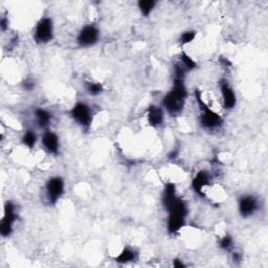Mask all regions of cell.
Instances as JSON below:
<instances>
[{
    "instance_id": "obj_1",
    "label": "cell",
    "mask_w": 268,
    "mask_h": 268,
    "mask_svg": "<svg viewBox=\"0 0 268 268\" xmlns=\"http://www.w3.org/2000/svg\"><path fill=\"white\" fill-rule=\"evenodd\" d=\"M188 97V91L185 88L184 82L182 79H174L173 87L169 93L162 100L163 107L166 108L169 114L172 116H176L180 114L184 107L185 100Z\"/></svg>"
},
{
    "instance_id": "obj_2",
    "label": "cell",
    "mask_w": 268,
    "mask_h": 268,
    "mask_svg": "<svg viewBox=\"0 0 268 268\" xmlns=\"http://www.w3.org/2000/svg\"><path fill=\"white\" fill-rule=\"evenodd\" d=\"M169 212L168 220V231L172 235L179 232L185 223V217L188 215L187 204L177 197L176 200L171 204V207L167 210Z\"/></svg>"
},
{
    "instance_id": "obj_3",
    "label": "cell",
    "mask_w": 268,
    "mask_h": 268,
    "mask_svg": "<svg viewBox=\"0 0 268 268\" xmlns=\"http://www.w3.org/2000/svg\"><path fill=\"white\" fill-rule=\"evenodd\" d=\"M196 100L198 103L199 109L201 111L200 115V125L207 130H215L217 128H220L223 124V119L221 115L215 112L214 110H212L207 104H205L202 97H201V91L197 90L195 91Z\"/></svg>"
},
{
    "instance_id": "obj_4",
    "label": "cell",
    "mask_w": 268,
    "mask_h": 268,
    "mask_svg": "<svg viewBox=\"0 0 268 268\" xmlns=\"http://www.w3.org/2000/svg\"><path fill=\"white\" fill-rule=\"evenodd\" d=\"M54 37V24L51 18H42L37 23L35 30V41L38 44L49 43Z\"/></svg>"
},
{
    "instance_id": "obj_5",
    "label": "cell",
    "mask_w": 268,
    "mask_h": 268,
    "mask_svg": "<svg viewBox=\"0 0 268 268\" xmlns=\"http://www.w3.org/2000/svg\"><path fill=\"white\" fill-rule=\"evenodd\" d=\"M71 118L83 128H89L92 123L91 110L84 103H77L71 110Z\"/></svg>"
},
{
    "instance_id": "obj_6",
    "label": "cell",
    "mask_w": 268,
    "mask_h": 268,
    "mask_svg": "<svg viewBox=\"0 0 268 268\" xmlns=\"http://www.w3.org/2000/svg\"><path fill=\"white\" fill-rule=\"evenodd\" d=\"M17 219L15 205L8 201L4 205V214L0 223V233L2 237H9L13 231V224Z\"/></svg>"
},
{
    "instance_id": "obj_7",
    "label": "cell",
    "mask_w": 268,
    "mask_h": 268,
    "mask_svg": "<svg viewBox=\"0 0 268 268\" xmlns=\"http://www.w3.org/2000/svg\"><path fill=\"white\" fill-rule=\"evenodd\" d=\"M46 197L51 204H56L64 193V181L61 177H53L46 182Z\"/></svg>"
},
{
    "instance_id": "obj_8",
    "label": "cell",
    "mask_w": 268,
    "mask_h": 268,
    "mask_svg": "<svg viewBox=\"0 0 268 268\" xmlns=\"http://www.w3.org/2000/svg\"><path fill=\"white\" fill-rule=\"evenodd\" d=\"M100 32L94 25H86L81 30L78 36V44L81 47L92 46L98 42Z\"/></svg>"
},
{
    "instance_id": "obj_9",
    "label": "cell",
    "mask_w": 268,
    "mask_h": 268,
    "mask_svg": "<svg viewBox=\"0 0 268 268\" xmlns=\"http://www.w3.org/2000/svg\"><path fill=\"white\" fill-rule=\"evenodd\" d=\"M258 210V200L255 196H244L239 200V212L242 217L252 216Z\"/></svg>"
},
{
    "instance_id": "obj_10",
    "label": "cell",
    "mask_w": 268,
    "mask_h": 268,
    "mask_svg": "<svg viewBox=\"0 0 268 268\" xmlns=\"http://www.w3.org/2000/svg\"><path fill=\"white\" fill-rule=\"evenodd\" d=\"M220 90H221L222 99H223V105L226 109H232L236 106V93L232 90V88L228 83V81L222 80L220 82Z\"/></svg>"
},
{
    "instance_id": "obj_11",
    "label": "cell",
    "mask_w": 268,
    "mask_h": 268,
    "mask_svg": "<svg viewBox=\"0 0 268 268\" xmlns=\"http://www.w3.org/2000/svg\"><path fill=\"white\" fill-rule=\"evenodd\" d=\"M211 181H212V177L209 172L204 170L199 171L196 174V176L194 177V179L192 180V188H193V190L199 196L204 197L202 189L204 187H207V185H210Z\"/></svg>"
},
{
    "instance_id": "obj_12",
    "label": "cell",
    "mask_w": 268,
    "mask_h": 268,
    "mask_svg": "<svg viewBox=\"0 0 268 268\" xmlns=\"http://www.w3.org/2000/svg\"><path fill=\"white\" fill-rule=\"evenodd\" d=\"M42 143L47 152L57 155L59 152V139L57 134L53 131H46L42 137Z\"/></svg>"
},
{
    "instance_id": "obj_13",
    "label": "cell",
    "mask_w": 268,
    "mask_h": 268,
    "mask_svg": "<svg viewBox=\"0 0 268 268\" xmlns=\"http://www.w3.org/2000/svg\"><path fill=\"white\" fill-rule=\"evenodd\" d=\"M147 119L149 124L152 127H159L163 122V112L162 109L159 106L152 105L148 108Z\"/></svg>"
},
{
    "instance_id": "obj_14",
    "label": "cell",
    "mask_w": 268,
    "mask_h": 268,
    "mask_svg": "<svg viewBox=\"0 0 268 268\" xmlns=\"http://www.w3.org/2000/svg\"><path fill=\"white\" fill-rule=\"evenodd\" d=\"M177 199L176 195V187L174 183L167 182L166 185H164L163 189V194H162V204L166 210H168L171 204L173 203Z\"/></svg>"
},
{
    "instance_id": "obj_15",
    "label": "cell",
    "mask_w": 268,
    "mask_h": 268,
    "mask_svg": "<svg viewBox=\"0 0 268 268\" xmlns=\"http://www.w3.org/2000/svg\"><path fill=\"white\" fill-rule=\"evenodd\" d=\"M139 258V253L131 247H125L118 257H115V261L120 264H127L130 262H134V261Z\"/></svg>"
},
{
    "instance_id": "obj_16",
    "label": "cell",
    "mask_w": 268,
    "mask_h": 268,
    "mask_svg": "<svg viewBox=\"0 0 268 268\" xmlns=\"http://www.w3.org/2000/svg\"><path fill=\"white\" fill-rule=\"evenodd\" d=\"M178 66H179L181 70L185 72L188 73L190 72L191 71H193L196 68V62L192 59L191 57H189L187 54H185L184 52H181V54H179V62L178 63H176Z\"/></svg>"
},
{
    "instance_id": "obj_17",
    "label": "cell",
    "mask_w": 268,
    "mask_h": 268,
    "mask_svg": "<svg viewBox=\"0 0 268 268\" xmlns=\"http://www.w3.org/2000/svg\"><path fill=\"white\" fill-rule=\"evenodd\" d=\"M35 114H36V119H37L38 125L41 128H46L51 124V122H52V115H51V113L49 111H46V110L38 108L36 110Z\"/></svg>"
},
{
    "instance_id": "obj_18",
    "label": "cell",
    "mask_w": 268,
    "mask_h": 268,
    "mask_svg": "<svg viewBox=\"0 0 268 268\" xmlns=\"http://www.w3.org/2000/svg\"><path fill=\"white\" fill-rule=\"evenodd\" d=\"M155 4L156 2L154 0H141V1H139V8L143 15L148 17L150 15V13L154 9Z\"/></svg>"
},
{
    "instance_id": "obj_19",
    "label": "cell",
    "mask_w": 268,
    "mask_h": 268,
    "mask_svg": "<svg viewBox=\"0 0 268 268\" xmlns=\"http://www.w3.org/2000/svg\"><path fill=\"white\" fill-rule=\"evenodd\" d=\"M86 89L89 94L95 97V95H99L103 92L104 87L101 83H97V82H86Z\"/></svg>"
},
{
    "instance_id": "obj_20",
    "label": "cell",
    "mask_w": 268,
    "mask_h": 268,
    "mask_svg": "<svg viewBox=\"0 0 268 268\" xmlns=\"http://www.w3.org/2000/svg\"><path fill=\"white\" fill-rule=\"evenodd\" d=\"M36 141H37V135L35 132L32 131V130L25 132V134L23 135V139H22L23 145H25L27 148H30V149L34 148V146H35V143H36Z\"/></svg>"
},
{
    "instance_id": "obj_21",
    "label": "cell",
    "mask_w": 268,
    "mask_h": 268,
    "mask_svg": "<svg viewBox=\"0 0 268 268\" xmlns=\"http://www.w3.org/2000/svg\"><path fill=\"white\" fill-rule=\"evenodd\" d=\"M196 37V32L195 31H188L184 32L181 34V36L179 37V42L181 45L188 44L190 42H192Z\"/></svg>"
},
{
    "instance_id": "obj_22",
    "label": "cell",
    "mask_w": 268,
    "mask_h": 268,
    "mask_svg": "<svg viewBox=\"0 0 268 268\" xmlns=\"http://www.w3.org/2000/svg\"><path fill=\"white\" fill-rule=\"evenodd\" d=\"M219 246L220 249H222L224 250H230L232 247V238L230 235H225L221 238V240H220Z\"/></svg>"
},
{
    "instance_id": "obj_23",
    "label": "cell",
    "mask_w": 268,
    "mask_h": 268,
    "mask_svg": "<svg viewBox=\"0 0 268 268\" xmlns=\"http://www.w3.org/2000/svg\"><path fill=\"white\" fill-rule=\"evenodd\" d=\"M22 86H23V89H25V90L31 91V90H33L34 88H35V82L32 81L31 79H27L23 82Z\"/></svg>"
},
{
    "instance_id": "obj_24",
    "label": "cell",
    "mask_w": 268,
    "mask_h": 268,
    "mask_svg": "<svg viewBox=\"0 0 268 268\" xmlns=\"http://www.w3.org/2000/svg\"><path fill=\"white\" fill-rule=\"evenodd\" d=\"M8 25H9V22H8V19H6L5 17H3L1 19V21H0V27H1L2 31H5L6 29H8Z\"/></svg>"
},
{
    "instance_id": "obj_25",
    "label": "cell",
    "mask_w": 268,
    "mask_h": 268,
    "mask_svg": "<svg viewBox=\"0 0 268 268\" xmlns=\"http://www.w3.org/2000/svg\"><path fill=\"white\" fill-rule=\"evenodd\" d=\"M173 265H174V267H176V268H183V267H185V264L182 263V262H180V260H178V259H175V260H174Z\"/></svg>"
}]
</instances>
